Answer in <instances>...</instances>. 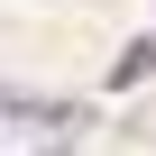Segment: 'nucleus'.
I'll list each match as a JSON object with an SVG mask.
<instances>
[{
    "label": "nucleus",
    "instance_id": "obj_1",
    "mask_svg": "<svg viewBox=\"0 0 156 156\" xmlns=\"http://www.w3.org/2000/svg\"><path fill=\"white\" fill-rule=\"evenodd\" d=\"M156 73V37H138V46H119V64H110V83L129 92V83H147Z\"/></svg>",
    "mask_w": 156,
    "mask_h": 156
}]
</instances>
